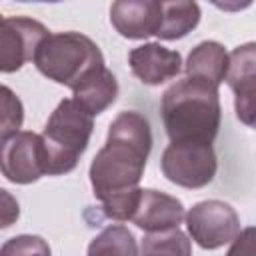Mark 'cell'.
<instances>
[{
  "instance_id": "obj_3",
  "label": "cell",
  "mask_w": 256,
  "mask_h": 256,
  "mask_svg": "<svg viewBox=\"0 0 256 256\" xmlns=\"http://www.w3.org/2000/svg\"><path fill=\"white\" fill-rule=\"evenodd\" d=\"M34 64L42 76L72 92L106 68L98 44L80 32L48 34L34 54Z\"/></svg>"
},
{
  "instance_id": "obj_17",
  "label": "cell",
  "mask_w": 256,
  "mask_h": 256,
  "mask_svg": "<svg viewBox=\"0 0 256 256\" xmlns=\"http://www.w3.org/2000/svg\"><path fill=\"white\" fill-rule=\"evenodd\" d=\"M192 250L188 236L176 226L168 230H158V232H146L142 238L140 252L142 254H182L188 256Z\"/></svg>"
},
{
  "instance_id": "obj_1",
  "label": "cell",
  "mask_w": 256,
  "mask_h": 256,
  "mask_svg": "<svg viewBox=\"0 0 256 256\" xmlns=\"http://www.w3.org/2000/svg\"><path fill=\"white\" fill-rule=\"evenodd\" d=\"M150 150L152 130L146 116L124 110L110 122L106 142L90 164V184L106 218L118 222L132 218Z\"/></svg>"
},
{
  "instance_id": "obj_2",
  "label": "cell",
  "mask_w": 256,
  "mask_h": 256,
  "mask_svg": "<svg viewBox=\"0 0 256 256\" xmlns=\"http://www.w3.org/2000/svg\"><path fill=\"white\" fill-rule=\"evenodd\" d=\"M160 112L170 142L212 144L222 120L218 88L192 78L178 80L164 92Z\"/></svg>"
},
{
  "instance_id": "obj_16",
  "label": "cell",
  "mask_w": 256,
  "mask_h": 256,
  "mask_svg": "<svg viewBox=\"0 0 256 256\" xmlns=\"http://www.w3.org/2000/svg\"><path fill=\"white\" fill-rule=\"evenodd\" d=\"M88 254H128L134 256L138 254V246L136 240L132 236V232L122 226V224H114L104 228L88 246Z\"/></svg>"
},
{
  "instance_id": "obj_18",
  "label": "cell",
  "mask_w": 256,
  "mask_h": 256,
  "mask_svg": "<svg viewBox=\"0 0 256 256\" xmlns=\"http://www.w3.org/2000/svg\"><path fill=\"white\" fill-rule=\"evenodd\" d=\"M0 94H2L0 138L6 140V138H10L12 134H16V132L20 130L22 120H24V108H22V102L18 100V96H16L8 86H2Z\"/></svg>"
},
{
  "instance_id": "obj_5",
  "label": "cell",
  "mask_w": 256,
  "mask_h": 256,
  "mask_svg": "<svg viewBox=\"0 0 256 256\" xmlns=\"http://www.w3.org/2000/svg\"><path fill=\"white\" fill-rule=\"evenodd\" d=\"M162 174L168 182L182 188L208 186L218 170L212 144L206 142H170L160 158Z\"/></svg>"
},
{
  "instance_id": "obj_23",
  "label": "cell",
  "mask_w": 256,
  "mask_h": 256,
  "mask_svg": "<svg viewBox=\"0 0 256 256\" xmlns=\"http://www.w3.org/2000/svg\"><path fill=\"white\" fill-rule=\"evenodd\" d=\"M208 2L224 12H240V10H246L254 0H208Z\"/></svg>"
},
{
  "instance_id": "obj_12",
  "label": "cell",
  "mask_w": 256,
  "mask_h": 256,
  "mask_svg": "<svg viewBox=\"0 0 256 256\" xmlns=\"http://www.w3.org/2000/svg\"><path fill=\"white\" fill-rule=\"evenodd\" d=\"M186 78L204 82L208 86L218 88L226 80L228 72V52L220 42L204 40L192 48L188 60L184 64Z\"/></svg>"
},
{
  "instance_id": "obj_7",
  "label": "cell",
  "mask_w": 256,
  "mask_h": 256,
  "mask_svg": "<svg viewBox=\"0 0 256 256\" xmlns=\"http://www.w3.org/2000/svg\"><path fill=\"white\" fill-rule=\"evenodd\" d=\"M48 28L26 16H4L0 24V70L4 74L20 70L48 36Z\"/></svg>"
},
{
  "instance_id": "obj_10",
  "label": "cell",
  "mask_w": 256,
  "mask_h": 256,
  "mask_svg": "<svg viewBox=\"0 0 256 256\" xmlns=\"http://www.w3.org/2000/svg\"><path fill=\"white\" fill-rule=\"evenodd\" d=\"M128 64L132 74L146 86H160L172 80L182 70V56L158 42L136 46L128 52Z\"/></svg>"
},
{
  "instance_id": "obj_13",
  "label": "cell",
  "mask_w": 256,
  "mask_h": 256,
  "mask_svg": "<svg viewBox=\"0 0 256 256\" xmlns=\"http://www.w3.org/2000/svg\"><path fill=\"white\" fill-rule=\"evenodd\" d=\"M162 22L156 32L160 40H178L190 34L200 22V6L196 0H160Z\"/></svg>"
},
{
  "instance_id": "obj_9",
  "label": "cell",
  "mask_w": 256,
  "mask_h": 256,
  "mask_svg": "<svg viewBox=\"0 0 256 256\" xmlns=\"http://www.w3.org/2000/svg\"><path fill=\"white\" fill-rule=\"evenodd\" d=\"M110 22L114 30L128 40L156 36L162 22V4L160 0H114L110 6Z\"/></svg>"
},
{
  "instance_id": "obj_20",
  "label": "cell",
  "mask_w": 256,
  "mask_h": 256,
  "mask_svg": "<svg viewBox=\"0 0 256 256\" xmlns=\"http://www.w3.org/2000/svg\"><path fill=\"white\" fill-rule=\"evenodd\" d=\"M234 110H236V118L242 124L256 128V90L248 92V94H236Z\"/></svg>"
},
{
  "instance_id": "obj_21",
  "label": "cell",
  "mask_w": 256,
  "mask_h": 256,
  "mask_svg": "<svg viewBox=\"0 0 256 256\" xmlns=\"http://www.w3.org/2000/svg\"><path fill=\"white\" fill-rule=\"evenodd\" d=\"M256 254V226L240 230L228 248V256H254Z\"/></svg>"
},
{
  "instance_id": "obj_24",
  "label": "cell",
  "mask_w": 256,
  "mask_h": 256,
  "mask_svg": "<svg viewBox=\"0 0 256 256\" xmlns=\"http://www.w3.org/2000/svg\"><path fill=\"white\" fill-rule=\"evenodd\" d=\"M16 2H62V0H16Z\"/></svg>"
},
{
  "instance_id": "obj_4",
  "label": "cell",
  "mask_w": 256,
  "mask_h": 256,
  "mask_svg": "<svg viewBox=\"0 0 256 256\" xmlns=\"http://www.w3.org/2000/svg\"><path fill=\"white\" fill-rule=\"evenodd\" d=\"M94 130V114L88 112L74 96L64 98L50 114L42 130L44 164L48 176L68 174L76 168L88 148Z\"/></svg>"
},
{
  "instance_id": "obj_22",
  "label": "cell",
  "mask_w": 256,
  "mask_h": 256,
  "mask_svg": "<svg viewBox=\"0 0 256 256\" xmlns=\"http://www.w3.org/2000/svg\"><path fill=\"white\" fill-rule=\"evenodd\" d=\"M2 206H4V210H2V228H8L16 218H18V202L8 194V190H2Z\"/></svg>"
},
{
  "instance_id": "obj_11",
  "label": "cell",
  "mask_w": 256,
  "mask_h": 256,
  "mask_svg": "<svg viewBox=\"0 0 256 256\" xmlns=\"http://www.w3.org/2000/svg\"><path fill=\"white\" fill-rule=\"evenodd\" d=\"M130 220L144 232H158L180 226L182 220H186V212L178 198L152 188H142L138 206Z\"/></svg>"
},
{
  "instance_id": "obj_8",
  "label": "cell",
  "mask_w": 256,
  "mask_h": 256,
  "mask_svg": "<svg viewBox=\"0 0 256 256\" xmlns=\"http://www.w3.org/2000/svg\"><path fill=\"white\" fill-rule=\"evenodd\" d=\"M2 174L14 184H32L46 174L42 136L18 130L2 140Z\"/></svg>"
},
{
  "instance_id": "obj_19",
  "label": "cell",
  "mask_w": 256,
  "mask_h": 256,
  "mask_svg": "<svg viewBox=\"0 0 256 256\" xmlns=\"http://www.w3.org/2000/svg\"><path fill=\"white\" fill-rule=\"evenodd\" d=\"M2 252L4 254H32V252L34 254H50V248H48V244L40 236L22 234V236L10 238L2 246Z\"/></svg>"
},
{
  "instance_id": "obj_14",
  "label": "cell",
  "mask_w": 256,
  "mask_h": 256,
  "mask_svg": "<svg viewBox=\"0 0 256 256\" xmlns=\"http://www.w3.org/2000/svg\"><path fill=\"white\" fill-rule=\"evenodd\" d=\"M226 84L234 96L256 90V42L236 46L228 54Z\"/></svg>"
},
{
  "instance_id": "obj_6",
  "label": "cell",
  "mask_w": 256,
  "mask_h": 256,
  "mask_svg": "<svg viewBox=\"0 0 256 256\" xmlns=\"http://www.w3.org/2000/svg\"><path fill=\"white\" fill-rule=\"evenodd\" d=\"M186 228L200 248L216 250L236 240L240 234V218L230 204L222 200H204L188 210Z\"/></svg>"
},
{
  "instance_id": "obj_15",
  "label": "cell",
  "mask_w": 256,
  "mask_h": 256,
  "mask_svg": "<svg viewBox=\"0 0 256 256\" xmlns=\"http://www.w3.org/2000/svg\"><path fill=\"white\" fill-rule=\"evenodd\" d=\"M118 96V80L116 76L104 68L96 76H92L88 82H84L80 88L74 90V98L94 116L102 114L108 106L114 104Z\"/></svg>"
}]
</instances>
